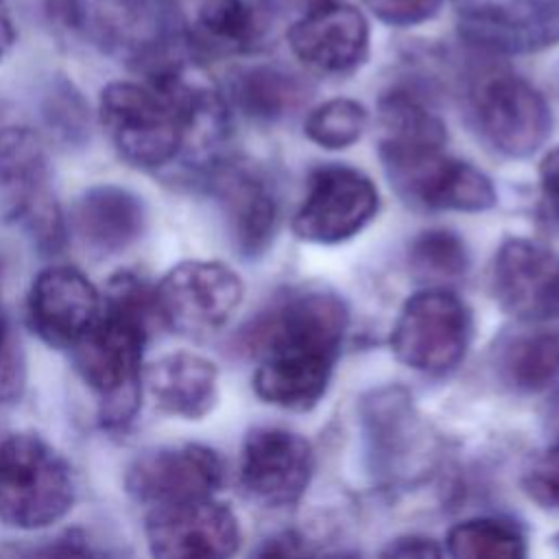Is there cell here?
I'll return each instance as SVG.
<instances>
[{
	"label": "cell",
	"instance_id": "obj_28",
	"mask_svg": "<svg viewBox=\"0 0 559 559\" xmlns=\"http://www.w3.org/2000/svg\"><path fill=\"white\" fill-rule=\"evenodd\" d=\"M367 120V111L358 100L338 96L321 103L308 114L304 122V133L317 146H323L328 151H341L362 138Z\"/></svg>",
	"mask_w": 559,
	"mask_h": 559
},
{
	"label": "cell",
	"instance_id": "obj_12",
	"mask_svg": "<svg viewBox=\"0 0 559 559\" xmlns=\"http://www.w3.org/2000/svg\"><path fill=\"white\" fill-rule=\"evenodd\" d=\"M221 456L201 443L153 448L138 454L124 474L131 498L148 507L212 498L223 485Z\"/></svg>",
	"mask_w": 559,
	"mask_h": 559
},
{
	"label": "cell",
	"instance_id": "obj_14",
	"mask_svg": "<svg viewBox=\"0 0 559 559\" xmlns=\"http://www.w3.org/2000/svg\"><path fill=\"white\" fill-rule=\"evenodd\" d=\"M498 306L522 321L559 317V253L528 238H507L491 262Z\"/></svg>",
	"mask_w": 559,
	"mask_h": 559
},
{
	"label": "cell",
	"instance_id": "obj_37",
	"mask_svg": "<svg viewBox=\"0 0 559 559\" xmlns=\"http://www.w3.org/2000/svg\"><path fill=\"white\" fill-rule=\"evenodd\" d=\"M308 2V7H312V4H317V2H323V0H306Z\"/></svg>",
	"mask_w": 559,
	"mask_h": 559
},
{
	"label": "cell",
	"instance_id": "obj_1",
	"mask_svg": "<svg viewBox=\"0 0 559 559\" xmlns=\"http://www.w3.org/2000/svg\"><path fill=\"white\" fill-rule=\"evenodd\" d=\"M98 116L118 155L138 168H162L177 157L207 168L229 131L218 90L170 59L151 66L148 83H109Z\"/></svg>",
	"mask_w": 559,
	"mask_h": 559
},
{
	"label": "cell",
	"instance_id": "obj_9",
	"mask_svg": "<svg viewBox=\"0 0 559 559\" xmlns=\"http://www.w3.org/2000/svg\"><path fill=\"white\" fill-rule=\"evenodd\" d=\"M380 205L373 181L349 166H321L308 181V192L290 227L297 238L336 245L354 238L371 223Z\"/></svg>",
	"mask_w": 559,
	"mask_h": 559
},
{
	"label": "cell",
	"instance_id": "obj_32",
	"mask_svg": "<svg viewBox=\"0 0 559 559\" xmlns=\"http://www.w3.org/2000/svg\"><path fill=\"white\" fill-rule=\"evenodd\" d=\"M539 190L544 212L559 223V146L550 148L539 162Z\"/></svg>",
	"mask_w": 559,
	"mask_h": 559
},
{
	"label": "cell",
	"instance_id": "obj_36",
	"mask_svg": "<svg viewBox=\"0 0 559 559\" xmlns=\"http://www.w3.org/2000/svg\"><path fill=\"white\" fill-rule=\"evenodd\" d=\"M546 428H548V432L555 439H559V389L548 400V406H546Z\"/></svg>",
	"mask_w": 559,
	"mask_h": 559
},
{
	"label": "cell",
	"instance_id": "obj_18",
	"mask_svg": "<svg viewBox=\"0 0 559 559\" xmlns=\"http://www.w3.org/2000/svg\"><path fill=\"white\" fill-rule=\"evenodd\" d=\"M144 227V201L122 186H92L70 207V231L90 255L122 253L140 240Z\"/></svg>",
	"mask_w": 559,
	"mask_h": 559
},
{
	"label": "cell",
	"instance_id": "obj_11",
	"mask_svg": "<svg viewBox=\"0 0 559 559\" xmlns=\"http://www.w3.org/2000/svg\"><path fill=\"white\" fill-rule=\"evenodd\" d=\"M144 535L159 559H221L234 555L242 539L236 513L214 496L153 507Z\"/></svg>",
	"mask_w": 559,
	"mask_h": 559
},
{
	"label": "cell",
	"instance_id": "obj_24",
	"mask_svg": "<svg viewBox=\"0 0 559 559\" xmlns=\"http://www.w3.org/2000/svg\"><path fill=\"white\" fill-rule=\"evenodd\" d=\"M231 96L247 118L277 122L308 98V90L299 76L282 68L255 66L234 79Z\"/></svg>",
	"mask_w": 559,
	"mask_h": 559
},
{
	"label": "cell",
	"instance_id": "obj_27",
	"mask_svg": "<svg viewBox=\"0 0 559 559\" xmlns=\"http://www.w3.org/2000/svg\"><path fill=\"white\" fill-rule=\"evenodd\" d=\"M411 275L430 286L461 280L469 269L465 242L448 229H428L408 247Z\"/></svg>",
	"mask_w": 559,
	"mask_h": 559
},
{
	"label": "cell",
	"instance_id": "obj_7",
	"mask_svg": "<svg viewBox=\"0 0 559 559\" xmlns=\"http://www.w3.org/2000/svg\"><path fill=\"white\" fill-rule=\"evenodd\" d=\"M245 295L234 269L214 260H186L155 286L157 317L177 334L203 338L218 332Z\"/></svg>",
	"mask_w": 559,
	"mask_h": 559
},
{
	"label": "cell",
	"instance_id": "obj_38",
	"mask_svg": "<svg viewBox=\"0 0 559 559\" xmlns=\"http://www.w3.org/2000/svg\"><path fill=\"white\" fill-rule=\"evenodd\" d=\"M557 544H559V535H557Z\"/></svg>",
	"mask_w": 559,
	"mask_h": 559
},
{
	"label": "cell",
	"instance_id": "obj_16",
	"mask_svg": "<svg viewBox=\"0 0 559 559\" xmlns=\"http://www.w3.org/2000/svg\"><path fill=\"white\" fill-rule=\"evenodd\" d=\"M288 46L312 72L341 76L360 68L369 52V24L345 2L323 0L290 26Z\"/></svg>",
	"mask_w": 559,
	"mask_h": 559
},
{
	"label": "cell",
	"instance_id": "obj_15",
	"mask_svg": "<svg viewBox=\"0 0 559 559\" xmlns=\"http://www.w3.org/2000/svg\"><path fill=\"white\" fill-rule=\"evenodd\" d=\"M103 312V295L74 266L41 269L26 297L33 332L57 349H72Z\"/></svg>",
	"mask_w": 559,
	"mask_h": 559
},
{
	"label": "cell",
	"instance_id": "obj_10",
	"mask_svg": "<svg viewBox=\"0 0 559 559\" xmlns=\"http://www.w3.org/2000/svg\"><path fill=\"white\" fill-rule=\"evenodd\" d=\"M474 109L483 138L507 157H531L552 129L546 98L511 72L487 76L476 90Z\"/></svg>",
	"mask_w": 559,
	"mask_h": 559
},
{
	"label": "cell",
	"instance_id": "obj_8",
	"mask_svg": "<svg viewBox=\"0 0 559 559\" xmlns=\"http://www.w3.org/2000/svg\"><path fill=\"white\" fill-rule=\"evenodd\" d=\"M389 183L415 207L445 212H485L496 205L489 177L443 148L380 157Z\"/></svg>",
	"mask_w": 559,
	"mask_h": 559
},
{
	"label": "cell",
	"instance_id": "obj_4",
	"mask_svg": "<svg viewBox=\"0 0 559 559\" xmlns=\"http://www.w3.org/2000/svg\"><path fill=\"white\" fill-rule=\"evenodd\" d=\"M358 426L369 474L384 489H408L430 478L441 439L397 384L371 389L358 402Z\"/></svg>",
	"mask_w": 559,
	"mask_h": 559
},
{
	"label": "cell",
	"instance_id": "obj_6",
	"mask_svg": "<svg viewBox=\"0 0 559 559\" xmlns=\"http://www.w3.org/2000/svg\"><path fill=\"white\" fill-rule=\"evenodd\" d=\"M472 332L467 304L445 286H428L404 301L391 330V352L419 373L443 376L465 358Z\"/></svg>",
	"mask_w": 559,
	"mask_h": 559
},
{
	"label": "cell",
	"instance_id": "obj_3",
	"mask_svg": "<svg viewBox=\"0 0 559 559\" xmlns=\"http://www.w3.org/2000/svg\"><path fill=\"white\" fill-rule=\"evenodd\" d=\"M155 317V288L138 273L120 271L107 282L100 317L72 347L76 371L94 393L107 430L127 428L140 411L142 358Z\"/></svg>",
	"mask_w": 559,
	"mask_h": 559
},
{
	"label": "cell",
	"instance_id": "obj_29",
	"mask_svg": "<svg viewBox=\"0 0 559 559\" xmlns=\"http://www.w3.org/2000/svg\"><path fill=\"white\" fill-rule=\"evenodd\" d=\"M522 487L542 509L559 511V439L531 459L522 474Z\"/></svg>",
	"mask_w": 559,
	"mask_h": 559
},
{
	"label": "cell",
	"instance_id": "obj_19",
	"mask_svg": "<svg viewBox=\"0 0 559 559\" xmlns=\"http://www.w3.org/2000/svg\"><path fill=\"white\" fill-rule=\"evenodd\" d=\"M144 384L155 406L173 417L201 419L218 402L216 365L192 352L164 354L144 369Z\"/></svg>",
	"mask_w": 559,
	"mask_h": 559
},
{
	"label": "cell",
	"instance_id": "obj_25",
	"mask_svg": "<svg viewBox=\"0 0 559 559\" xmlns=\"http://www.w3.org/2000/svg\"><path fill=\"white\" fill-rule=\"evenodd\" d=\"M498 367L513 391H544L559 378V334L533 332L511 338L500 352Z\"/></svg>",
	"mask_w": 559,
	"mask_h": 559
},
{
	"label": "cell",
	"instance_id": "obj_33",
	"mask_svg": "<svg viewBox=\"0 0 559 559\" xmlns=\"http://www.w3.org/2000/svg\"><path fill=\"white\" fill-rule=\"evenodd\" d=\"M445 550L439 548V544L430 537H421V535H404V537H397L393 539L384 550L382 555L384 557H421V559H428V557H441Z\"/></svg>",
	"mask_w": 559,
	"mask_h": 559
},
{
	"label": "cell",
	"instance_id": "obj_13",
	"mask_svg": "<svg viewBox=\"0 0 559 559\" xmlns=\"http://www.w3.org/2000/svg\"><path fill=\"white\" fill-rule=\"evenodd\" d=\"M314 474L312 445L286 428H255L240 454V485L266 507L295 504Z\"/></svg>",
	"mask_w": 559,
	"mask_h": 559
},
{
	"label": "cell",
	"instance_id": "obj_2",
	"mask_svg": "<svg viewBox=\"0 0 559 559\" xmlns=\"http://www.w3.org/2000/svg\"><path fill=\"white\" fill-rule=\"evenodd\" d=\"M349 312L328 290H295L260 312L242 334L255 358L253 391L266 404L304 413L328 391Z\"/></svg>",
	"mask_w": 559,
	"mask_h": 559
},
{
	"label": "cell",
	"instance_id": "obj_21",
	"mask_svg": "<svg viewBox=\"0 0 559 559\" xmlns=\"http://www.w3.org/2000/svg\"><path fill=\"white\" fill-rule=\"evenodd\" d=\"M269 28L264 0H207L197 13L192 39L210 55H245L264 41Z\"/></svg>",
	"mask_w": 559,
	"mask_h": 559
},
{
	"label": "cell",
	"instance_id": "obj_31",
	"mask_svg": "<svg viewBox=\"0 0 559 559\" xmlns=\"http://www.w3.org/2000/svg\"><path fill=\"white\" fill-rule=\"evenodd\" d=\"M365 7L389 26H415L435 17L443 0H362Z\"/></svg>",
	"mask_w": 559,
	"mask_h": 559
},
{
	"label": "cell",
	"instance_id": "obj_26",
	"mask_svg": "<svg viewBox=\"0 0 559 559\" xmlns=\"http://www.w3.org/2000/svg\"><path fill=\"white\" fill-rule=\"evenodd\" d=\"M445 552L456 559H520L526 557V535L507 518H472L445 535Z\"/></svg>",
	"mask_w": 559,
	"mask_h": 559
},
{
	"label": "cell",
	"instance_id": "obj_17",
	"mask_svg": "<svg viewBox=\"0 0 559 559\" xmlns=\"http://www.w3.org/2000/svg\"><path fill=\"white\" fill-rule=\"evenodd\" d=\"M236 251L242 258L262 255L275 236L277 199L264 175L238 159H216L205 168Z\"/></svg>",
	"mask_w": 559,
	"mask_h": 559
},
{
	"label": "cell",
	"instance_id": "obj_30",
	"mask_svg": "<svg viewBox=\"0 0 559 559\" xmlns=\"http://www.w3.org/2000/svg\"><path fill=\"white\" fill-rule=\"evenodd\" d=\"M26 384V360L20 338L0 308V404H15Z\"/></svg>",
	"mask_w": 559,
	"mask_h": 559
},
{
	"label": "cell",
	"instance_id": "obj_35",
	"mask_svg": "<svg viewBox=\"0 0 559 559\" xmlns=\"http://www.w3.org/2000/svg\"><path fill=\"white\" fill-rule=\"evenodd\" d=\"M13 41H15L13 17H11V11H9L7 2L0 0V59L11 50Z\"/></svg>",
	"mask_w": 559,
	"mask_h": 559
},
{
	"label": "cell",
	"instance_id": "obj_23",
	"mask_svg": "<svg viewBox=\"0 0 559 559\" xmlns=\"http://www.w3.org/2000/svg\"><path fill=\"white\" fill-rule=\"evenodd\" d=\"M96 26L109 48L148 68L162 57V31L153 0H96Z\"/></svg>",
	"mask_w": 559,
	"mask_h": 559
},
{
	"label": "cell",
	"instance_id": "obj_20",
	"mask_svg": "<svg viewBox=\"0 0 559 559\" xmlns=\"http://www.w3.org/2000/svg\"><path fill=\"white\" fill-rule=\"evenodd\" d=\"M48 159L39 135L26 127L0 129V225L26 221L48 199Z\"/></svg>",
	"mask_w": 559,
	"mask_h": 559
},
{
	"label": "cell",
	"instance_id": "obj_5",
	"mask_svg": "<svg viewBox=\"0 0 559 559\" xmlns=\"http://www.w3.org/2000/svg\"><path fill=\"white\" fill-rule=\"evenodd\" d=\"M76 498L66 456L35 432L0 445V520L17 531H39L63 520Z\"/></svg>",
	"mask_w": 559,
	"mask_h": 559
},
{
	"label": "cell",
	"instance_id": "obj_22",
	"mask_svg": "<svg viewBox=\"0 0 559 559\" xmlns=\"http://www.w3.org/2000/svg\"><path fill=\"white\" fill-rule=\"evenodd\" d=\"M378 127L380 157L445 148L448 142L443 120L406 90H393L380 98Z\"/></svg>",
	"mask_w": 559,
	"mask_h": 559
},
{
	"label": "cell",
	"instance_id": "obj_34",
	"mask_svg": "<svg viewBox=\"0 0 559 559\" xmlns=\"http://www.w3.org/2000/svg\"><path fill=\"white\" fill-rule=\"evenodd\" d=\"M304 552H308V548L304 546V539H299V537L293 535V533L275 535V537L266 539V542L255 550V555H262V557H269V555L286 557V555H304Z\"/></svg>",
	"mask_w": 559,
	"mask_h": 559
}]
</instances>
